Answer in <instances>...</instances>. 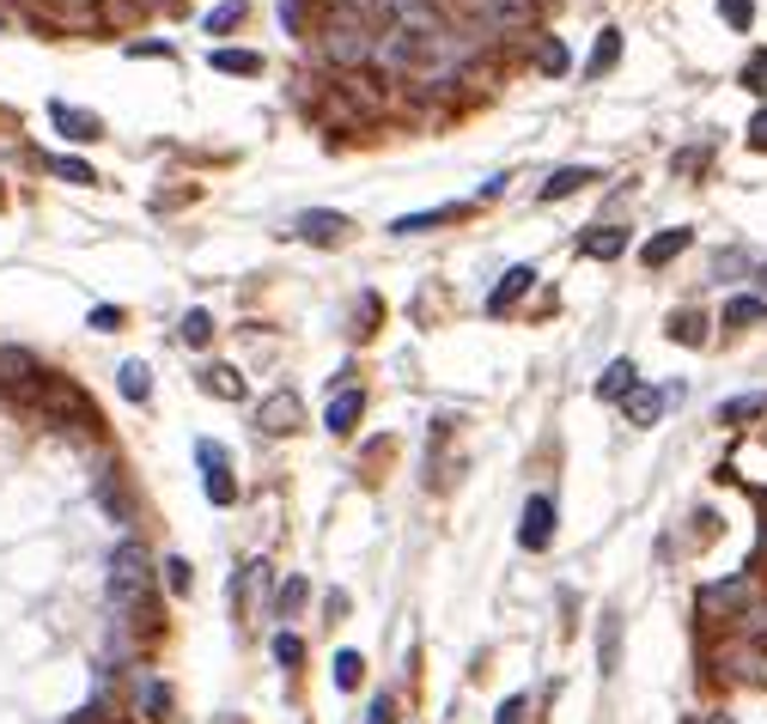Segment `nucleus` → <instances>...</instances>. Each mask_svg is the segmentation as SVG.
I'll list each match as a JSON object with an SVG mask.
<instances>
[{
  "label": "nucleus",
  "instance_id": "nucleus-18",
  "mask_svg": "<svg viewBox=\"0 0 767 724\" xmlns=\"http://www.w3.org/2000/svg\"><path fill=\"white\" fill-rule=\"evenodd\" d=\"M359 414H366V396L359 390H342V396H330V409H323V426H330L335 438H347L359 426Z\"/></svg>",
  "mask_w": 767,
  "mask_h": 724
},
{
  "label": "nucleus",
  "instance_id": "nucleus-36",
  "mask_svg": "<svg viewBox=\"0 0 767 724\" xmlns=\"http://www.w3.org/2000/svg\"><path fill=\"white\" fill-rule=\"evenodd\" d=\"M330 670H335V688L347 694V688H359V676H366V658H359V651H335Z\"/></svg>",
  "mask_w": 767,
  "mask_h": 724
},
{
  "label": "nucleus",
  "instance_id": "nucleus-49",
  "mask_svg": "<svg viewBox=\"0 0 767 724\" xmlns=\"http://www.w3.org/2000/svg\"><path fill=\"white\" fill-rule=\"evenodd\" d=\"M749 146H755V153H767V110H755V122H749Z\"/></svg>",
  "mask_w": 767,
  "mask_h": 724
},
{
  "label": "nucleus",
  "instance_id": "nucleus-32",
  "mask_svg": "<svg viewBox=\"0 0 767 724\" xmlns=\"http://www.w3.org/2000/svg\"><path fill=\"white\" fill-rule=\"evenodd\" d=\"M597 651H603V676H615V664H622V627H615V615H603V633H597Z\"/></svg>",
  "mask_w": 767,
  "mask_h": 724
},
{
  "label": "nucleus",
  "instance_id": "nucleus-28",
  "mask_svg": "<svg viewBox=\"0 0 767 724\" xmlns=\"http://www.w3.org/2000/svg\"><path fill=\"white\" fill-rule=\"evenodd\" d=\"M755 414H767V390H755V396H731L725 409H719V421L737 426V421H755Z\"/></svg>",
  "mask_w": 767,
  "mask_h": 724
},
{
  "label": "nucleus",
  "instance_id": "nucleus-16",
  "mask_svg": "<svg viewBox=\"0 0 767 724\" xmlns=\"http://www.w3.org/2000/svg\"><path fill=\"white\" fill-rule=\"evenodd\" d=\"M688 244H694V232H688V225H670V232H658V237H646V244H640V263L664 268V263H676Z\"/></svg>",
  "mask_w": 767,
  "mask_h": 724
},
{
  "label": "nucleus",
  "instance_id": "nucleus-10",
  "mask_svg": "<svg viewBox=\"0 0 767 724\" xmlns=\"http://www.w3.org/2000/svg\"><path fill=\"white\" fill-rule=\"evenodd\" d=\"M196 463H201V475H208V500H213V505H232V500H238L232 463H225V450L213 445V438H201V445H196Z\"/></svg>",
  "mask_w": 767,
  "mask_h": 724
},
{
  "label": "nucleus",
  "instance_id": "nucleus-33",
  "mask_svg": "<svg viewBox=\"0 0 767 724\" xmlns=\"http://www.w3.org/2000/svg\"><path fill=\"white\" fill-rule=\"evenodd\" d=\"M43 171H49V177H62V183H98L86 158H43Z\"/></svg>",
  "mask_w": 767,
  "mask_h": 724
},
{
  "label": "nucleus",
  "instance_id": "nucleus-50",
  "mask_svg": "<svg viewBox=\"0 0 767 724\" xmlns=\"http://www.w3.org/2000/svg\"><path fill=\"white\" fill-rule=\"evenodd\" d=\"M762 287H767V263H762Z\"/></svg>",
  "mask_w": 767,
  "mask_h": 724
},
{
  "label": "nucleus",
  "instance_id": "nucleus-12",
  "mask_svg": "<svg viewBox=\"0 0 767 724\" xmlns=\"http://www.w3.org/2000/svg\"><path fill=\"white\" fill-rule=\"evenodd\" d=\"M98 505H104V517L110 524H134V500H129V488H122V469L116 463H104V469H98Z\"/></svg>",
  "mask_w": 767,
  "mask_h": 724
},
{
  "label": "nucleus",
  "instance_id": "nucleus-2",
  "mask_svg": "<svg viewBox=\"0 0 767 724\" xmlns=\"http://www.w3.org/2000/svg\"><path fill=\"white\" fill-rule=\"evenodd\" d=\"M323 55L335 67H366L378 55V37H371V19L354 13V7H335L330 25H323Z\"/></svg>",
  "mask_w": 767,
  "mask_h": 724
},
{
  "label": "nucleus",
  "instance_id": "nucleus-30",
  "mask_svg": "<svg viewBox=\"0 0 767 724\" xmlns=\"http://www.w3.org/2000/svg\"><path fill=\"white\" fill-rule=\"evenodd\" d=\"M670 335H676L682 347H701V342H707V316H701V311H676V316H670Z\"/></svg>",
  "mask_w": 767,
  "mask_h": 724
},
{
  "label": "nucleus",
  "instance_id": "nucleus-11",
  "mask_svg": "<svg viewBox=\"0 0 767 724\" xmlns=\"http://www.w3.org/2000/svg\"><path fill=\"white\" fill-rule=\"evenodd\" d=\"M256 426H263L268 438H287V433H299V426H304L299 396H292V390H275V396H263V409H256Z\"/></svg>",
  "mask_w": 767,
  "mask_h": 724
},
{
  "label": "nucleus",
  "instance_id": "nucleus-38",
  "mask_svg": "<svg viewBox=\"0 0 767 724\" xmlns=\"http://www.w3.org/2000/svg\"><path fill=\"white\" fill-rule=\"evenodd\" d=\"M719 19H725L731 31H749L755 25V0H719Z\"/></svg>",
  "mask_w": 767,
  "mask_h": 724
},
{
  "label": "nucleus",
  "instance_id": "nucleus-44",
  "mask_svg": "<svg viewBox=\"0 0 767 724\" xmlns=\"http://www.w3.org/2000/svg\"><path fill=\"white\" fill-rule=\"evenodd\" d=\"M275 658L287 664V670H292V664H304V646H299V639H292V633H275Z\"/></svg>",
  "mask_w": 767,
  "mask_h": 724
},
{
  "label": "nucleus",
  "instance_id": "nucleus-14",
  "mask_svg": "<svg viewBox=\"0 0 767 724\" xmlns=\"http://www.w3.org/2000/svg\"><path fill=\"white\" fill-rule=\"evenodd\" d=\"M530 287H536V268H530V263H518V268H505V275H500V287H493L488 292V316H505V311H512V304L518 299H524V292Z\"/></svg>",
  "mask_w": 767,
  "mask_h": 724
},
{
  "label": "nucleus",
  "instance_id": "nucleus-34",
  "mask_svg": "<svg viewBox=\"0 0 767 724\" xmlns=\"http://www.w3.org/2000/svg\"><path fill=\"white\" fill-rule=\"evenodd\" d=\"M165 591H171V597H189V591H196V567H189L184 554H171V560H165Z\"/></svg>",
  "mask_w": 767,
  "mask_h": 724
},
{
  "label": "nucleus",
  "instance_id": "nucleus-41",
  "mask_svg": "<svg viewBox=\"0 0 767 724\" xmlns=\"http://www.w3.org/2000/svg\"><path fill=\"white\" fill-rule=\"evenodd\" d=\"M304 603V579H299V572H292V579L287 584H280V591H275V609H280V615H292V609H299Z\"/></svg>",
  "mask_w": 767,
  "mask_h": 724
},
{
  "label": "nucleus",
  "instance_id": "nucleus-45",
  "mask_svg": "<svg viewBox=\"0 0 767 724\" xmlns=\"http://www.w3.org/2000/svg\"><path fill=\"white\" fill-rule=\"evenodd\" d=\"M92 330H98V335L122 330V304H98V311H92Z\"/></svg>",
  "mask_w": 767,
  "mask_h": 724
},
{
  "label": "nucleus",
  "instance_id": "nucleus-37",
  "mask_svg": "<svg viewBox=\"0 0 767 724\" xmlns=\"http://www.w3.org/2000/svg\"><path fill=\"white\" fill-rule=\"evenodd\" d=\"M536 67H543V74H567V43L543 37V43H536Z\"/></svg>",
  "mask_w": 767,
  "mask_h": 724
},
{
  "label": "nucleus",
  "instance_id": "nucleus-19",
  "mask_svg": "<svg viewBox=\"0 0 767 724\" xmlns=\"http://www.w3.org/2000/svg\"><path fill=\"white\" fill-rule=\"evenodd\" d=\"M622 250H627V232H622V225H591V232L579 237V256H591V263H615Z\"/></svg>",
  "mask_w": 767,
  "mask_h": 724
},
{
  "label": "nucleus",
  "instance_id": "nucleus-3",
  "mask_svg": "<svg viewBox=\"0 0 767 724\" xmlns=\"http://www.w3.org/2000/svg\"><path fill=\"white\" fill-rule=\"evenodd\" d=\"M31 402H37V409H43V421H55V426H74V433H92V426H98L92 396H86L74 378H43Z\"/></svg>",
  "mask_w": 767,
  "mask_h": 724
},
{
  "label": "nucleus",
  "instance_id": "nucleus-29",
  "mask_svg": "<svg viewBox=\"0 0 767 724\" xmlns=\"http://www.w3.org/2000/svg\"><path fill=\"white\" fill-rule=\"evenodd\" d=\"M232 25H244V0H220V7L201 19V31H208V37H225Z\"/></svg>",
  "mask_w": 767,
  "mask_h": 724
},
{
  "label": "nucleus",
  "instance_id": "nucleus-13",
  "mask_svg": "<svg viewBox=\"0 0 767 724\" xmlns=\"http://www.w3.org/2000/svg\"><path fill=\"white\" fill-rule=\"evenodd\" d=\"M292 232H299L304 244H342L347 220H342V213H330V208H304L299 220H292Z\"/></svg>",
  "mask_w": 767,
  "mask_h": 724
},
{
  "label": "nucleus",
  "instance_id": "nucleus-8",
  "mask_svg": "<svg viewBox=\"0 0 767 724\" xmlns=\"http://www.w3.org/2000/svg\"><path fill=\"white\" fill-rule=\"evenodd\" d=\"M670 402H682V383H664V390L634 383V390L622 396V414H627V426H658V414L670 409Z\"/></svg>",
  "mask_w": 767,
  "mask_h": 724
},
{
  "label": "nucleus",
  "instance_id": "nucleus-7",
  "mask_svg": "<svg viewBox=\"0 0 767 724\" xmlns=\"http://www.w3.org/2000/svg\"><path fill=\"white\" fill-rule=\"evenodd\" d=\"M719 670H725L731 682H743V688H767V651H762V639H731V646L719 651Z\"/></svg>",
  "mask_w": 767,
  "mask_h": 724
},
{
  "label": "nucleus",
  "instance_id": "nucleus-42",
  "mask_svg": "<svg viewBox=\"0 0 767 724\" xmlns=\"http://www.w3.org/2000/svg\"><path fill=\"white\" fill-rule=\"evenodd\" d=\"M670 165H676V177H694V171L707 165V146H682V153H676Z\"/></svg>",
  "mask_w": 767,
  "mask_h": 724
},
{
  "label": "nucleus",
  "instance_id": "nucleus-1",
  "mask_svg": "<svg viewBox=\"0 0 767 724\" xmlns=\"http://www.w3.org/2000/svg\"><path fill=\"white\" fill-rule=\"evenodd\" d=\"M110 609L153 627V560H146V548L134 536L116 542V554H110Z\"/></svg>",
  "mask_w": 767,
  "mask_h": 724
},
{
  "label": "nucleus",
  "instance_id": "nucleus-46",
  "mask_svg": "<svg viewBox=\"0 0 767 724\" xmlns=\"http://www.w3.org/2000/svg\"><path fill=\"white\" fill-rule=\"evenodd\" d=\"M524 712H530V700H524V694H512V700L500 706V719H493V724H524Z\"/></svg>",
  "mask_w": 767,
  "mask_h": 724
},
{
  "label": "nucleus",
  "instance_id": "nucleus-31",
  "mask_svg": "<svg viewBox=\"0 0 767 724\" xmlns=\"http://www.w3.org/2000/svg\"><path fill=\"white\" fill-rule=\"evenodd\" d=\"M213 67L220 74H263V55L256 49H213Z\"/></svg>",
  "mask_w": 767,
  "mask_h": 724
},
{
  "label": "nucleus",
  "instance_id": "nucleus-51",
  "mask_svg": "<svg viewBox=\"0 0 767 724\" xmlns=\"http://www.w3.org/2000/svg\"><path fill=\"white\" fill-rule=\"evenodd\" d=\"M713 724H731V719H713Z\"/></svg>",
  "mask_w": 767,
  "mask_h": 724
},
{
  "label": "nucleus",
  "instance_id": "nucleus-40",
  "mask_svg": "<svg viewBox=\"0 0 767 724\" xmlns=\"http://www.w3.org/2000/svg\"><path fill=\"white\" fill-rule=\"evenodd\" d=\"M743 86H749V92H767V49H755L749 62H743Z\"/></svg>",
  "mask_w": 767,
  "mask_h": 724
},
{
  "label": "nucleus",
  "instance_id": "nucleus-15",
  "mask_svg": "<svg viewBox=\"0 0 767 724\" xmlns=\"http://www.w3.org/2000/svg\"><path fill=\"white\" fill-rule=\"evenodd\" d=\"M49 122H55V134H67V141H98V134H104V122H98L92 110H74L67 98L49 104Z\"/></svg>",
  "mask_w": 767,
  "mask_h": 724
},
{
  "label": "nucleus",
  "instance_id": "nucleus-23",
  "mask_svg": "<svg viewBox=\"0 0 767 724\" xmlns=\"http://www.w3.org/2000/svg\"><path fill=\"white\" fill-rule=\"evenodd\" d=\"M615 62H622V31L609 25V31H597V49H591V62H585V79H603Z\"/></svg>",
  "mask_w": 767,
  "mask_h": 724
},
{
  "label": "nucleus",
  "instance_id": "nucleus-6",
  "mask_svg": "<svg viewBox=\"0 0 767 724\" xmlns=\"http://www.w3.org/2000/svg\"><path fill=\"white\" fill-rule=\"evenodd\" d=\"M43 378H49V371L37 366V354H31V347L0 342V390H7V396H37Z\"/></svg>",
  "mask_w": 767,
  "mask_h": 724
},
{
  "label": "nucleus",
  "instance_id": "nucleus-52",
  "mask_svg": "<svg viewBox=\"0 0 767 724\" xmlns=\"http://www.w3.org/2000/svg\"><path fill=\"white\" fill-rule=\"evenodd\" d=\"M86 7H98V0H86Z\"/></svg>",
  "mask_w": 767,
  "mask_h": 724
},
{
  "label": "nucleus",
  "instance_id": "nucleus-22",
  "mask_svg": "<svg viewBox=\"0 0 767 724\" xmlns=\"http://www.w3.org/2000/svg\"><path fill=\"white\" fill-rule=\"evenodd\" d=\"M201 390L220 396V402H244V371L238 366H208L201 371Z\"/></svg>",
  "mask_w": 767,
  "mask_h": 724
},
{
  "label": "nucleus",
  "instance_id": "nucleus-47",
  "mask_svg": "<svg viewBox=\"0 0 767 724\" xmlns=\"http://www.w3.org/2000/svg\"><path fill=\"white\" fill-rule=\"evenodd\" d=\"M390 719H397V700L378 694V700H371V712H366V724H390Z\"/></svg>",
  "mask_w": 767,
  "mask_h": 724
},
{
  "label": "nucleus",
  "instance_id": "nucleus-17",
  "mask_svg": "<svg viewBox=\"0 0 767 724\" xmlns=\"http://www.w3.org/2000/svg\"><path fill=\"white\" fill-rule=\"evenodd\" d=\"M37 19L67 25V31H92L98 25V7H86V0H37Z\"/></svg>",
  "mask_w": 767,
  "mask_h": 724
},
{
  "label": "nucleus",
  "instance_id": "nucleus-4",
  "mask_svg": "<svg viewBox=\"0 0 767 724\" xmlns=\"http://www.w3.org/2000/svg\"><path fill=\"white\" fill-rule=\"evenodd\" d=\"M762 597V584H755V572H731V579H713L701 584V597H694V609H701V621H737L743 609Z\"/></svg>",
  "mask_w": 767,
  "mask_h": 724
},
{
  "label": "nucleus",
  "instance_id": "nucleus-5",
  "mask_svg": "<svg viewBox=\"0 0 767 724\" xmlns=\"http://www.w3.org/2000/svg\"><path fill=\"white\" fill-rule=\"evenodd\" d=\"M469 31H518L536 19V0H457Z\"/></svg>",
  "mask_w": 767,
  "mask_h": 724
},
{
  "label": "nucleus",
  "instance_id": "nucleus-21",
  "mask_svg": "<svg viewBox=\"0 0 767 724\" xmlns=\"http://www.w3.org/2000/svg\"><path fill=\"white\" fill-rule=\"evenodd\" d=\"M634 383H640V366H634V359H609V366H603V378H597V396L622 402V396L634 390Z\"/></svg>",
  "mask_w": 767,
  "mask_h": 724
},
{
  "label": "nucleus",
  "instance_id": "nucleus-9",
  "mask_svg": "<svg viewBox=\"0 0 767 724\" xmlns=\"http://www.w3.org/2000/svg\"><path fill=\"white\" fill-rule=\"evenodd\" d=\"M518 542H524L530 554H543L548 542H555V500H548V493H530V500H524V517H518Z\"/></svg>",
  "mask_w": 767,
  "mask_h": 724
},
{
  "label": "nucleus",
  "instance_id": "nucleus-26",
  "mask_svg": "<svg viewBox=\"0 0 767 724\" xmlns=\"http://www.w3.org/2000/svg\"><path fill=\"white\" fill-rule=\"evenodd\" d=\"M141 712H146V724H165L171 719V682H141Z\"/></svg>",
  "mask_w": 767,
  "mask_h": 724
},
{
  "label": "nucleus",
  "instance_id": "nucleus-20",
  "mask_svg": "<svg viewBox=\"0 0 767 724\" xmlns=\"http://www.w3.org/2000/svg\"><path fill=\"white\" fill-rule=\"evenodd\" d=\"M597 177H603L597 165H560V171L543 183V201H567V196H579L585 183H597Z\"/></svg>",
  "mask_w": 767,
  "mask_h": 724
},
{
  "label": "nucleus",
  "instance_id": "nucleus-24",
  "mask_svg": "<svg viewBox=\"0 0 767 724\" xmlns=\"http://www.w3.org/2000/svg\"><path fill=\"white\" fill-rule=\"evenodd\" d=\"M464 201H457V208H433V213H409V220H397V225H390V232H397V237H414V232H433V225H451V220H464Z\"/></svg>",
  "mask_w": 767,
  "mask_h": 724
},
{
  "label": "nucleus",
  "instance_id": "nucleus-43",
  "mask_svg": "<svg viewBox=\"0 0 767 724\" xmlns=\"http://www.w3.org/2000/svg\"><path fill=\"white\" fill-rule=\"evenodd\" d=\"M371 323H378V292H366L354 311V335H371Z\"/></svg>",
  "mask_w": 767,
  "mask_h": 724
},
{
  "label": "nucleus",
  "instance_id": "nucleus-35",
  "mask_svg": "<svg viewBox=\"0 0 767 724\" xmlns=\"http://www.w3.org/2000/svg\"><path fill=\"white\" fill-rule=\"evenodd\" d=\"M208 335H213V316L208 311H189L184 323H177V342H184V347H208Z\"/></svg>",
  "mask_w": 767,
  "mask_h": 724
},
{
  "label": "nucleus",
  "instance_id": "nucleus-27",
  "mask_svg": "<svg viewBox=\"0 0 767 724\" xmlns=\"http://www.w3.org/2000/svg\"><path fill=\"white\" fill-rule=\"evenodd\" d=\"M767 316V299H755V292H743V299L725 304V330H749V323H762Z\"/></svg>",
  "mask_w": 767,
  "mask_h": 724
},
{
  "label": "nucleus",
  "instance_id": "nucleus-48",
  "mask_svg": "<svg viewBox=\"0 0 767 724\" xmlns=\"http://www.w3.org/2000/svg\"><path fill=\"white\" fill-rule=\"evenodd\" d=\"M280 25H287V31L304 25V0H280Z\"/></svg>",
  "mask_w": 767,
  "mask_h": 724
},
{
  "label": "nucleus",
  "instance_id": "nucleus-25",
  "mask_svg": "<svg viewBox=\"0 0 767 724\" xmlns=\"http://www.w3.org/2000/svg\"><path fill=\"white\" fill-rule=\"evenodd\" d=\"M116 390L129 396V402H146V396H153V371H146V359H122Z\"/></svg>",
  "mask_w": 767,
  "mask_h": 724
},
{
  "label": "nucleus",
  "instance_id": "nucleus-39",
  "mask_svg": "<svg viewBox=\"0 0 767 724\" xmlns=\"http://www.w3.org/2000/svg\"><path fill=\"white\" fill-rule=\"evenodd\" d=\"M737 633H743V639H762V633H767V603H749V609H743V615H737Z\"/></svg>",
  "mask_w": 767,
  "mask_h": 724
}]
</instances>
